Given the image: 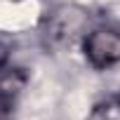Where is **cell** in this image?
<instances>
[{
	"instance_id": "6da1fadb",
	"label": "cell",
	"mask_w": 120,
	"mask_h": 120,
	"mask_svg": "<svg viewBox=\"0 0 120 120\" xmlns=\"http://www.w3.org/2000/svg\"><path fill=\"white\" fill-rule=\"evenodd\" d=\"M82 54L87 64L97 71L120 64V31L108 26H99L90 31L82 40Z\"/></svg>"
},
{
	"instance_id": "7a4b0ae2",
	"label": "cell",
	"mask_w": 120,
	"mask_h": 120,
	"mask_svg": "<svg viewBox=\"0 0 120 120\" xmlns=\"http://www.w3.org/2000/svg\"><path fill=\"white\" fill-rule=\"evenodd\" d=\"M87 120H111V111H108V106H97V108L90 113Z\"/></svg>"
},
{
	"instance_id": "3957f363",
	"label": "cell",
	"mask_w": 120,
	"mask_h": 120,
	"mask_svg": "<svg viewBox=\"0 0 120 120\" xmlns=\"http://www.w3.org/2000/svg\"><path fill=\"white\" fill-rule=\"evenodd\" d=\"M7 59H10V49L5 42H0V73L7 68Z\"/></svg>"
}]
</instances>
